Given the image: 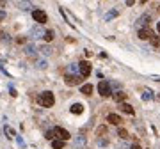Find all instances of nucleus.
<instances>
[{
  "mask_svg": "<svg viewBox=\"0 0 160 149\" xmlns=\"http://www.w3.org/2000/svg\"><path fill=\"white\" fill-rule=\"evenodd\" d=\"M37 103L41 106H52L53 103H55V98H53V92L50 91H45V92H41L37 96Z\"/></svg>",
  "mask_w": 160,
  "mask_h": 149,
  "instance_id": "f257e3e1",
  "label": "nucleus"
},
{
  "mask_svg": "<svg viewBox=\"0 0 160 149\" xmlns=\"http://www.w3.org/2000/svg\"><path fill=\"white\" fill-rule=\"evenodd\" d=\"M98 92L100 96H103V98H109V96H112V89H110V83L107 80H101L98 83Z\"/></svg>",
  "mask_w": 160,
  "mask_h": 149,
  "instance_id": "f03ea898",
  "label": "nucleus"
},
{
  "mask_svg": "<svg viewBox=\"0 0 160 149\" xmlns=\"http://www.w3.org/2000/svg\"><path fill=\"white\" fill-rule=\"evenodd\" d=\"M32 18H34L39 25H43V23H46V21H48V16H46V13L43 9H34V11H32Z\"/></svg>",
  "mask_w": 160,
  "mask_h": 149,
  "instance_id": "7ed1b4c3",
  "label": "nucleus"
},
{
  "mask_svg": "<svg viewBox=\"0 0 160 149\" xmlns=\"http://www.w3.org/2000/svg\"><path fill=\"white\" fill-rule=\"evenodd\" d=\"M78 71H80V77L82 78H87L91 74V64L87 60H80L78 62Z\"/></svg>",
  "mask_w": 160,
  "mask_h": 149,
  "instance_id": "20e7f679",
  "label": "nucleus"
},
{
  "mask_svg": "<svg viewBox=\"0 0 160 149\" xmlns=\"http://www.w3.org/2000/svg\"><path fill=\"white\" fill-rule=\"evenodd\" d=\"M52 131H53V135H55V137L59 138V140H62V142H66L68 138L71 137V135H69V131H68V130H64V128H61V126H57V128H53Z\"/></svg>",
  "mask_w": 160,
  "mask_h": 149,
  "instance_id": "39448f33",
  "label": "nucleus"
},
{
  "mask_svg": "<svg viewBox=\"0 0 160 149\" xmlns=\"http://www.w3.org/2000/svg\"><path fill=\"white\" fill-rule=\"evenodd\" d=\"M149 21H151V14H148V13H146V14H142L141 18L135 21V27H137L139 30H141V28H146Z\"/></svg>",
  "mask_w": 160,
  "mask_h": 149,
  "instance_id": "423d86ee",
  "label": "nucleus"
},
{
  "mask_svg": "<svg viewBox=\"0 0 160 149\" xmlns=\"http://www.w3.org/2000/svg\"><path fill=\"white\" fill-rule=\"evenodd\" d=\"M64 82H66V85H69V87H73V85H80L82 82V77H78V74H66L64 77Z\"/></svg>",
  "mask_w": 160,
  "mask_h": 149,
  "instance_id": "0eeeda50",
  "label": "nucleus"
},
{
  "mask_svg": "<svg viewBox=\"0 0 160 149\" xmlns=\"http://www.w3.org/2000/svg\"><path fill=\"white\" fill-rule=\"evenodd\" d=\"M139 34V39H142V41H146V39H151V36H153V32H151V28L149 27H146V28H141L137 32Z\"/></svg>",
  "mask_w": 160,
  "mask_h": 149,
  "instance_id": "6e6552de",
  "label": "nucleus"
},
{
  "mask_svg": "<svg viewBox=\"0 0 160 149\" xmlns=\"http://www.w3.org/2000/svg\"><path fill=\"white\" fill-rule=\"evenodd\" d=\"M107 123H110V124H116V126H119L121 123H123V119L117 114H109L107 115Z\"/></svg>",
  "mask_w": 160,
  "mask_h": 149,
  "instance_id": "1a4fd4ad",
  "label": "nucleus"
},
{
  "mask_svg": "<svg viewBox=\"0 0 160 149\" xmlns=\"http://www.w3.org/2000/svg\"><path fill=\"white\" fill-rule=\"evenodd\" d=\"M30 36L32 37H43V36H45V30H43L41 25H37V27H34V28L30 30Z\"/></svg>",
  "mask_w": 160,
  "mask_h": 149,
  "instance_id": "9d476101",
  "label": "nucleus"
},
{
  "mask_svg": "<svg viewBox=\"0 0 160 149\" xmlns=\"http://www.w3.org/2000/svg\"><path fill=\"white\" fill-rule=\"evenodd\" d=\"M112 98H114V101H117V103H125V100H126V94L123 92V91H117V92H114L112 94Z\"/></svg>",
  "mask_w": 160,
  "mask_h": 149,
  "instance_id": "9b49d317",
  "label": "nucleus"
},
{
  "mask_svg": "<svg viewBox=\"0 0 160 149\" xmlns=\"http://www.w3.org/2000/svg\"><path fill=\"white\" fill-rule=\"evenodd\" d=\"M69 112H71V114H75V115L82 114V112H84V105H82V103H75V105H71Z\"/></svg>",
  "mask_w": 160,
  "mask_h": 149,
  "instance_id": "f8f14e48",
  "label": "nucleus"
},
{
  "mask_svg": "<svg viewBox=\"0 0 160 149\" xmlns=\"http://www.w3.org/2000/svg\"><path fill=\"white\" fill-rule=\"evenodd\" d=\"M119 108H121L125 114H128V115H133V114H135L133 106H132V105H128V103H121V105H119Z\"/></svg>",
  "mask_w": 160,
  "mask_h": 149,
  "instance_id": "ddd939ff",
  "label": "nucleus"
},
{
  "mask_svg": "<svg viewBox=\"0 0 160 149\" xmlns=\"http://www.w3.org/2000/svg\"><path fill=\"white\" fill-rule=\"evenodd\" d=\"M80 92H82V94H85V96H91V94H93V85H91V83L82 85V87H80Z\"/></svg>",
  "mask_w": 160,
  "mask_h": 149,
  "instance_id": "4468645a",
  "label": "nucleus"
},
{
  "mask_svg": "<svg viewBox=\"0 0 160 149\" xmlns=\"http://www.w3.org/2000/svg\"><path fill=\"white\" fill-rule=\"evenodd\" d=\"M73 146H75V147H84V146H85V137L78 135V137L73 140Z\"/></svg>",
  "mask_w": 160,
  "mask_h": 149,
  "instance_id": "2eb2a0df",
  "label": "nucleus"
},
{
  "mask_svg": "<svg viewBox=\"0 0 160 149\" xmlns=\"http://www.w3.org/2000/svg\"><path fill=\"white\" fill-rule=\"evenodd\" d=\"M117 14H119V11H117V9H110L109 13H105V21H109V20H114Z\"/></svg>",
  "mask_w": 160,
  "mask_h": 149,
  "instance_id": "dca6fc26",
  "label": "nucleus"
},
{
  "mask_svg": "<svg viewBox=\"0 0 160 149\" xmlns=\"http://www.w3.org/2000/svg\"><path fill=\"white\" fill-rule=\"evenodd\" d=\"M39 51H41V53H43V55H45V57H50V55H52V51H53V50H52V48H50L48 45H43V46L39 48Z\"/></svg>",
  "mask_w": 160,
  "mask_h": 149,
  "instance_id": "f3484780",
  "label": "nucleus"
},
{
  "mask_svg": "<svg viewBox=\"0 0 160 149\" xmlns=\"http://www.w3.org/2000/svg\"><path fill=\"white\" fill-rule=\"evenodd\" d=\"M52 147L53 149H64V142L59 140V138H53V140H52Z\"/></svg>",
  "mask_w": 160,
  "mask_h": 149,
  "instance_id": "a211bd4d",
  "label": "nucleus"
},
{
  "mask_svg": "<svg viewBox=\"0 0 160 149\" xmlns=\"http://www.w3.org/2000/svg\"><path fill=\"white\" fill-rule=\"evenodd\" d=\"M78 71V64H69V68H68V74H73L75 77V73Z\"/></svg>",
  "mask_w": 160,
  "mask_h": 149,
  "instance_id": "6ab92c4d",
  "label": "nucleus"
},
{
  "mask_svg": "<svg viewBox=\"0 0 160 149\" xmlns=\"http://www.w3.org/2000/svg\"><path fill=\"white\" fill-rule=\"evenodd\" d=\"M34 51H36V46H32V45H27V46H25V53H27L29 57L34 55Z\"/></svg>",
  "mask_w": 160,
  "mask_h": 149,
  "instance_id": "aec40b11",
  "label": "nucleus"
},
{
  "mask_svg": "<svg viewBox=\"0 0 160 149\" xmlns=\"http://www.w3.org/2000/svg\"><path fill=\"white\" fill-rule=\"evenodd\" d=\"M5 135H7L9 138H16V133H14V130H13V128H9V126H5Z\"/></svg>",
  "mask_w": 160,
  "mask_h": 149,
  "instance_id": "412c9836",
  "label": "nucleus"
},
{
  "mask_svg": "<svg viewBox=\"0 0 160 149\" xmlns=\"http://www.w3.org/2000/svg\"><path fill=\"white\" fill-rule=\"evenodd\" d=\"M142 100H144V101L153 100V92H151V91H144V94H142Z\"/></svg>",
  "mask_w": 160,
  "mask_h": 149,
  "instance_id": "4be33fe9",
  "label": "nucleus"
},
{
  "mask_svg": "<svg viewBox=\"0 0 160 149\" xmlns=\"http://www.w3.org/2000/svg\"><path fill=\"white\" fill-rule=\"evenodd\" d=\"M117 135H119L121 138H128V131L125 130V128H117Z\"/></svg>",
  "mask_w": 160,
  "mask_h": 149,
  "instance_id": "5701e85b",
  "label": "nucleus"
},
{
  "mask_svg": "<svg viewBox=\"0 0 160 149\" xmlns=\"http://www.w3.org/2000/svg\"><path fill=\"white\" fill-rule=\"evenodd\" d=\"M43 37H45V41H52L53 39V30H45V36Z\"/></svg>",
  "mask_w": 160,
  "mask_h": 149,
  "instance_id": "b1692460",
  "label": "nucleus"
},
{
  "mask_svg": "<svg viewBox=\"0 0 160 149\" xmlns=\"http://www.w3.org/2000/svg\"><path fill=\"white\" fill-rule=\"evenodd\" d=\"M18 7H21L23 11H29V7H32L30 2H18Z\"/></svg>",
  "mask_w": 160,
  "mask_h": 149,
  "instance_id": "393cba45",
  "label": "nucleus"
},
{
  "mask_svg": "<svg viewBox=\"0 0 160 149\" xmlns=\"http://www.w3.org/2000/svg\"><path fill=\"white\" fill-rule=\"evenodd\" d=\"M149 41H151V45H153V46H160V37H157L155 34L151 36V39H149Z\"/></svg>",
  "mask_w": 160,
  "mask_h": 149,
  "instance_id": "a878e982",
  "label": "nucleus"
},
{
  "mask_svg": "<svg viewBox=\"0 0 160 149\" xmlns=\"http://www.w3.org/2000/svg\"><path fill=\"white\" fill-rule=\"evenodd\" d=\"M103 133H107V128H105V126H100L98 131H96V135H103Z\"/></svg>",
  "mask_w": 160,
  "mask_h": 149,
  "instance_id": "bb28decb",
  "label": "nucleus"
},
{
  "mask_svg": "<svg viewBox=\"0 0 160 149\" xmlns=\"http://www.w3.org/2000/svg\"><path fill=\"white\" fill-rule=\"evenodd\" d=\"M46 66H48V64H46V60H41V62L37 64V68H39V69H46Z\"/></svg>",
  "mask_w": 160,
  "mask_h": 149,
  "instance_id": "cd10ccee",
  "label": "nucleus"
},
{
  "mask_svg": "<svg viewBox=\"0 0 160 149\" xmlns=\"http://www.w3.org/2000/svg\"><path fill=\"white\" fill-rule=\"evenodd\" d=\"M48 140H53V138H55V135H53V131H46V135H45Z\"/></svg>",
  "mask_w": 160,
  "mask_h": 149,
  "instance_id": "c85d7f7f",
  "label": "nucleus"
},
{
  "mask_svg": "<svg viewBox=\"0 0 160 149\" xmlns=\"http://www.w3.org/2000/svg\"><path fill=\"white\" fill-rule=\"evenodd\" d=\"M16 142H18V146H21V147L25 146V142H23V138H21V137H16Z\"/></svg>",
  "mask_w": 160,
  "mask_h": 149,
  "instance_id": "c756f323",
  "label": "nucleus"
},
{
  "mask_svg": "<svg viewBox=\"0 0 160 149\" xmlns=\"http://www.w3.org/2000/svg\"><path fill=\"white\" fill-rule=\"evenodd\" d=\"M16 43H18V45H25V37H18Z\"/></svg>",
  "mask_w": 160,
  "mask_h": 149,
  "instance_id": "7c9ffc66",
  "label": "nucleus"
},
{
  "mask_svg": "<svg viewBox=\"0 0 160 149\" xmlns=\"http://www.w3.org/2000/svg\"><path fill=\"white\" fill-rule=\"evenodd\" d=\"M130 149H141V146H139V144H132V147Z\"/></svg>",
  "mask_w": 160,
  "mask_h": 149,
  "instance_id": "2f4dec72",
  "label": "nucleus"
},
{
  "mask_svg": "<svg viewBox=\"0 0 160 149\" xmlns=\"http://www.w3.org/2000/svg\"><path fill=\"white\" fill-rule=\"evenodd\" d=\"M5 18V13H4V11H0V20H4Z\"/></svg>",
  "mask_w": 160,
  "mask_h": 149,
  "instance_id": "473e14b6",
  "label": "nucleus"
},
{
  "mask_svg": "<svg viewBox=\"0 0 160 149\" xmlns=\"http://www.w3.org/2000/svg\"><path fill=\"white\" fill-rule=\"evenodd\" d=\"M157 30H158V34H160V23H158V25H157Z\"/></svg>",
  "mask_w": 160,
  "mask_h": 149,
  "instance_id": "72a5a7b5",
  "label": "nucleus"
},
{
  "mask_svg": "<svg viewBox=\"0 0 160 149\" xmlns=\"http://www.w3.org/2000/svg\"><path fill=\"white\" fill-rule=\"evenodd\" d=\"M157 11H158V13H160V5H158V9H157Z\"/></svg>",
  "mask_w": 160,
  "mask_h": 149,
  "instance_id": "f704fd0d",
  "label": "nucleus"
}]
</instances>
